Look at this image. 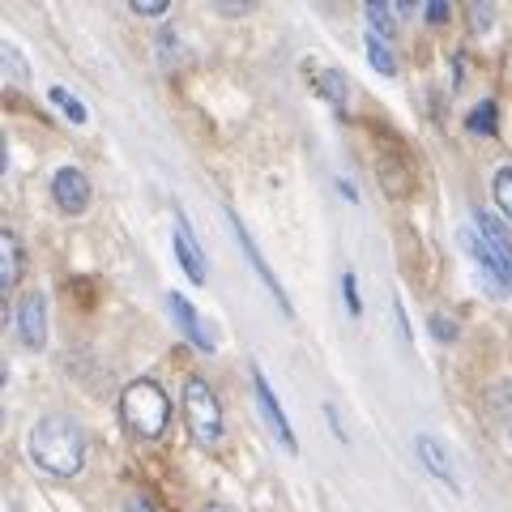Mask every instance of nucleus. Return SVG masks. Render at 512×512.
Segmentation results:
<instances>
[{"label": "nucleus", "instance_id": "nucleus-10", "mask_svg": "<svg viewBox=\"0 0 512 512\" xmlns=\"http://www.w3.org/2000/svg\"><path fill=\"white\" fill-rule=\"evenodd\" d=\"M171 244H175V256H180L184 274H188L192 282H197V286H205V282H210V278H205V274H210V269H205V256H201L197 239H192L188 218H184L180 210H175V239H171Z\"/></svg>", "mask_w": 512, "mask_h": 512}, {"label": "nucleus", "instance_id": "nucleus-15", "mask_svg": "<svg viewBox=\"0 0 512 512\" xmlns=\"http://www.w3.org/2000/svg\"><path fill=\"white\" fill-rule=\"evenodd\" d=\"M363 18H367V35H380L384 43L393 39V30H397V13H393V5L367 0V5H363Z\"/></svg>", "mask_w": 512, "mask_h": 512}, {"label": "nucleus", "instance_id": "nucleus-8", "mask_svg": "<svg viewBox=\"0 0 512 512\" xmlns=\"http://www.w3.org/2000/svg\"><path fill=\"white\" fill-rule=\"evenodd\" d=\"M52 201L60 205L64 214H82L90 205V180L77 167H60L52 175Z\"/></svg>", "mask_w": 512, "mask_h": 512}, {"label": "nucleus", "instance_id": "nucleus-14", "mask_svg": "<svg viewBox=\"0 0 512 512\" xmlns=\"http://www.w3.org/2000/svg\"><path fill=\"white\" fill-rule=\"evenodd\" d=\"M312 86H316L320 99H329L333 107H346V99H350L346 73H342V69H333V64H325V69H316V73H312Z\"/></svg>", "mask_w": 512, "mask_h": 512}, {"label": "nucleus", "instance_id": "nucleus-22", "mask_svg": "<svg viewBox=\"0 0 512 512\" xmlns=\"http://www.w3.org/2000/svg\"><path fill=\"white\" fill-rule=\"evenodd\" d=\"M431 333H436L440 342H453V338H457V320H448V316H431Z\"/></svg>", "mask_w": 512, "mask_h": 512}, {"label": "nucleus", "instance_id": "nucleus-26", "mask_svg": "<svg viewBox=\"0 0 512 512\" xmlns=\"http://www.w3.org/2000/svg\"><path fill=\"white\" fill-rule=\"evenodd\" d=\"M393 13H397V22H402V18H410V13H414V5H410V0H393Z\"/></svg>", "mask_w": 512, "mask_h": 512}, {"label": "nucleus", "instance_id": "nucleus-28", "mask_svg": "<svg viewBox=\"0 0 512 512\" xmlns=\"http://www.w3.org/2000/svg\"><path fill=\"white\" fill-rule=\"evenodd\" d=\"M201 512H231V508H227V504H205Z\"/></svg>", "mask_w": 512, "mask_h": 512}, {"label": "nucleus", "instance_id": "nucleus-18", "mask_svg": "<svg viewBox=\"0 0 512 512\" xmlns=\"http://www.w3.org/2000/svg\"><path fill=\"white\" fill-rule=\"evenodd\" d=\"M0 56H5V69H9V77L22 86L26 77H30V64H26V56L18 52V43H5V47H0Z\"/></svg>", "mask_w": 512, "mask_h": 512}, {"label": "nucleus", "instance_id": "nucleus-9", "mask_svg": "<svg viewBox=\"0 0 512 512\" xmlns=\"http://www.w3.org/2000/svg\"><path fill=\"white\" fill-rule=\"evenodd\" d=\"M18 333L26 346H43L47 342V295L43 291H26L18 299Z\"/></svg>", "mask_w": 512, "mask_h": 512}, {"label": "nucleus", "instance_id": "nucleus-16", "mask_svg": "<svg viewBox=\"0 0 512 512\" xmlns=\"http://www.w3.org/2000/svg\"><path fill=\"white\" fill-rule=\"evenodd\" d=\"M363 47H367V60H372V69H376V73H384V77H393V73H397V56H393V47L384 43L380 35H367V39H363Z\"/></svg>", "mask_w": 512, "mask_h": 512}, {"label": "nucleus", "instance_id": "nucleus-13", "mask_svg": "<svg viewBox=\"0 0 512 512\" xmlns=\"http://www.w3.org/2000/svg\"><path fill=\"white\" fill-rule=\"evenodd\" d=\"M18 278H22V239L5 231L0 235V291L18 286Z\"/></svg>", "mask_w": 512, "mask_h": 512}, {"label": "nucleus", "instance_id": "nucleus-3", "mask_svg": "<svg viewBox=\"0 0 512 512\" xmlns=\"http://www.w3.org/2000/svg\"><path fill=\"white\" fill-rule=\"evenodd\" d=\"M184 423L192 431V440L205 444V448H214L222 440V406L201 376L184 380Z\"/></svg>", "mask_w": 512, "mask_h": 512}, {"label": "nucleus", "instance_id": "nucleus-25", "mask_svg": "<svg viewBox=\"0 0 512 512\" xmlns=\"http://www.w3.org/2000/svg\"><path fill=\"white\" fill-rule=\"evenodd\" d=\"M124 512H154V508H150V500H141V495H133V500L124 504Z\"/></svg>", "mask_w": 512, "mask_h": 512}, {"label": "nucleus", "instance_id": "nucleus-21", "mask_svg": "<svg viewBox=\"0 0 512 512\" xmlns=\"http://www.w3.org/2000/svg\"><path fill=\"white\" fill-rule=\"evenodd\" d=\"M342 299H346V312L350 316H363V299H359V282H355V274H342Z\"/></svg>", "mask_w": 512, "mask_h": 512}, {"label": "nucleus", "instance_id": "nucleus-4", "mask_svg": "<svg viewBox=\"0 0 512 512\" xmlns=\"http://www.w3.org/2000/svg\"><path fill=\"white\" fill-rule=\"evenodd\" d=\"M414 453H419V461L440 478V483H448L453 491H466V474H461L453 448H448L444 440H436L431 431H419V436H414Z\"/></svg>", "mask_w": 512, "mask_h": 512}, {"label": "nucleus", "instance_id": "nucleus-20", "mask_svg": "<svg viewBox=\"0 0 512 512\" xmlns=\"http://www.w3.org/2000/svg\"><path fill=\"white\" fill-rule=\"evenodd\" d=\"M470 133H495V103H478V111H470Z\"/></svg>", "mask_w": 512, "mask_h": 512}, {"label": "nucleus", "instance_id": "nucleus-19", "mask_svg": "<svg viewBox=\"0 0 512 512\" xmlns=\"http://www.w3.org/2000/svg\"><path fill=\"white\" fill-rule=\"evenodd\" d=\"M495 205H500L504 218L512 222V167H504L500 175H495Z\"/></svg>", "mask_w": 512, "mask_h": 512}, {"label": "nucleus", "instance_id": "nucleus-24", "mask_svg": "<svg viewBox=\"0 0 512 512\" xmlns=\"http://www.w3.org/2000/svg\"><path fill=\"white\" fill-rule=\"evenodd\" d=\"M448 18V5L444 0H427V22H444Z\"/></svg>", "mask_w": 512, "mask_h": 512}, {"label": "nucleus", "instance_id": "nucleus-27", "mask_svg": "<svg viewBox=\"0 0 512 512\" xmlns=\"http://www.w3.org/2000/svg\"><path fill=\"white\" fill-rule=\"evenodd\" d=\"M470 18H474V26H483V22H491V9H478V5H474Z\"/></svg>", "mask_w": 512, "mask_h": 512}, {"label": "nucleus", "instance_id": "nucleus-12", "mask_svg": "<svg viewBox=\"0 0 512 512\" xmlns=\"http://www.w3.org/2000/svg\"><path fill=\"white\" fill-rule=\"evenodd\" d=\"M461 244H466V252L474 256V265H478V269H483V274H487V286H491V291H495V295H504V291H508V278H504V269L495 265V256L487 252L483 235L466 231V235H461Z\"/></svg>", "mask_w": 512, "mask_h": 512}, {"label": "nucleus", "instance_id": "nucleus-5", "mask_svg": "<svg viewBox=\"0 0 512 512\" xmlns=\"http://www.w3.org/2000/svg\"><path fill=\"white\" fill-rule=\"evenodd\" d=\"M227 218H231V231H235V239H239V248H244V256H248V261H252V269H256V278H261V282L269 286V295L278 299L282 316H295V303H291V295L282 291V282L274 278V269H269V261L261 256V248H256V239L248 235V227H244V222H239L235 214H227Z\"/></svg>", "mask_w": 512, "mask_h": 512}, {"label": "nucleus", "instance_id": "nucleus-23", "mask_svg": "<svg viewBox=\"0 0 512 512\" xmlns=\"http://www.w3.org/2000/svg\"><path fill=\"white\" fill-rule=\"evenodd\" d=\"M133 13H141V18H163L167 0H133Z\"/></svg>", "mask_w": 512, "mask_h": 512}, {"label": "nucleus", "instance_id": "nucleus-1", "mask_svg": "<svg viewBox=\"0 0 512 512\" xmlns=\"http://www.w3.org/2000/svg\"><path fill=\"white\" fill-rule=\"evenodd\" d=\"M30 461H35L39 470L56 474V478H73L86 466L82 427H77L73 419H64V414H52V419L35 423V431H30Z\"/></svg>", "mask_w": 512, "mask_h": 512}, {"label": "nucleus", "instance_id": "nucleus-17", "mask_svg": "<svg viewBox=\"0 0 512 512\" xmlns=\"http://www.w3.org/2000/svg\"><path fill=\"white\" fill-rule=\"evenodd\" d=\"M47 99L60 107V116L69 120V124H86V107H82V99H77V94H69L64 86H52V90H47Z\"/></svg>", "mask_w": 512, "mask_h": 512}, {"label": "nucleus", "instance_id": "nucleus-11", "mask_svg": "<svg viewBox=\"0 0 512 512\" xmlns=\"http://www.w3.org/2000/svg\"><path fill=\"white\" fill-rule=\"evenodd\" d=\"M474 227H478L487 252L495 256V265L504 269V278H508V286H512V239H508V231H504V222H495L491 214L478 210V214H474Z\"/></svg>", "mask_w": 512, "mask_h": 512}, {"label": "nucleus", "instance_id": "nucleus-2", "mask_svg": "<svg viewBox=\"0 0 512 512\" xmlns=\"http://www.w3.org/2000/svg\"><path fill=\"white\" fill-rule=\"evenodd\" d=\"M120 414H124V423H128L133 436L158 440L167 431V423H171V402H167V393L158 389L154 380H133L124 389V397H120Z\"/></svg>", "mask_w": 512, "mask_h": 512}, {"label": "nucleus", "instance_id": "nucleus-7", "mask_svg": "<svg viewBox=\"0 0 512 512\" xmlns=\"http://www.w3.org/2000/svg\"><path fill=\"white\" fill-rule=\"evenodd\" d=\"M167 308H171V316H175V325L184 329V338H188L192 346H197V350H205V355H214L218 342H214V329L201 320V312L192 308V303H188L184 295H175V291L167 295Z\"/></svg>", "mask_w": 512, "mask_h": 512}, {"label": "nucleus", "instance_id": "nucleus-6", "mask_svg": "<svg viewBox=\"0 0 512 512\" xmlns=\"http://www.w3.org/2000/svg\"><path fill=\"white\" fill-rule=\"evenodd\" d=\"M252 384H256V402H261V414H265L269 431H274V436L282 440V448H286V453H299V440H295L291 423H286L282 402L274 397V389H269V380H265V372H261V367H252Z\"/></svg>", "mask_w": 512, "mask_h": 512}]
</instances>
